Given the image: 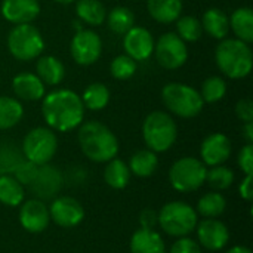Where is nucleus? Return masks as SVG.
<instances>
[{"label": "nucleus", "mask_w": 253, "mask_h": 253, "mask_svg": "<svg viewBox=\"0 0 253 253\" xmlns=\"http://www.w3.org/2000/svg\"><path fill=\"white\" fill-rule=\"evenodd\" d=\"M243 136H245V139L248 141V144H252L253 142V122H251V123H245V126H243Z\"/></svg>", "instance_id": "obj_43"}, {"label": "nucleus", "mask_w": 253, "mask_h": 253, "mask_svg": "<svg viewBox=\"0 0 253 253\" xmlns=\"http://www.w3.org/2000/svg\"><path fill=\"white\" fill-rule=\"evenodd\" d=\"M19 206V224L25 231L31 234H40L49 227V208L40 199H30L22 202Z\"/></svg>", "instance_id": "obj_13"}, {"label": "nucleus", "mask_w": 253, "mask_h": 253, "mask_svg": "<svg viewBox=\"0 0 253 253\" xmlns=\"http://www.w3.org/2000/svg\"><path fill=\"white\" fill-rule=\"evenodd\" d=\"M202 27L212 39L224 40L230 33V18L228 15L218 7L208 9L202 16Z\"/></svg>", "instance_id": "obj_21"}, {"label": "nucleus", "mask_w": 253, "mask_h": 253, "mask_svg": "<svg viewBox=\"0 0 253 253\" xmlns=\"http://www.w3.org/2000/svg\"><path fill=\"white\" fill-rule=\"evenodd\" d=\"M24 116L22 104L12 96H0V130L15 127Z\"/></svg>", "instance_id": "obj_30"}, {"label": "nucleus", "mask_w": 253, "mask_h": 253, "mask_svg": "<svg viewBox=\"0 0 253 253\" xmlns=\"http://www.w3.org/2000/svg\"><path fill=\"white\" fill-rule=\"evenodd\" d=\"M129 170L130 173H133L135 176H139V178H148L151 176L157 166H159V157H157V153L145 148V150H139L136 151L130 160H129Z\"/></svg>", "instance_id": "obj_27"}, {"label": "nucleus", "mask_w": 253, "mask_h": 253, "mask_svg": "<svg viewBox=\"0 0 253 253\" xmlns=\"http://www.w3.org/2000/svg\"><path fill=\"white\" fill-rule=\"evenodd\" d=\"M159 215L160 228L172 237H187L196 230L199 224L196 209L185 202H169L166 203Z\"/></svg>", "instance_id": "obj_6"}, {"label": "nucleus", "mask_w": 253, "mask_h": 253, "mask_svg": "<svg viewBox=\"0 0 253 253\" xmlns=\"http://www.w3.org/2000/svg\"><path fill=\"white\" fill-rule=\"evenodd\" d=\"M136 61H133L130 56L125 55H117L111 64H110V73L114 79L117 80H127L136 73Z\"/></svg>", "instance_id": "obj_36"}, {"label": "nucleus", "mask_w": 253, "mask_h": 253, "mask_svg": "<svg viewBox=\"0 0 253 253\" xmlns=\"http://www.w3.org/2000/svg\"><path fill=\"white\" fill-rule=\"evenodd\" d=\"M53 1H56V3H61V4H70V3H73L74 0H53Z\"/></svg>", "instance_id": "obj_45"}, {"label": "nucleus", "mask_w": 253, "mask_h": 253, "mask_svg": "<svg viewBox=\"0 0 253 253\" xmlns=\"http://www.w3.org/2000/svg\"><path fill=\"white\" fill-rule=\"evenodd\" d=\"M123 47L127 56L133 61L141 62L148 59L154 52V37L153 34L144 28L133 25L126 34H123Z\"/></svg>", "instance_id": "obj_15"}, {"label": "nucleus", "mask_w": 253, "mask_h": 253, "mask_svg": "<svg viewBox=\"0 0 253 253\" xmlns=\"http://www.w3.org/2000/svg\"><path fill=\"white\" fill-rule=\"evenodd\" d=\"M227 82L219 77V76H212V77H208L203 84H202V90H200V95L203 98V102H208V104H215L221 99H224V96L227 95Z\"/></svg>", "instance_id": "obj_34"}, {"label": "nucleus", "mask_w": 253, "mask_h": 253, "mask_svg": "<svg viewBox=\"0 0 253 253\" xmlns=\"http://www.w3.org/2000/svg\"><path fill=\"white\" fill-rule=\"evenodd\" d=\"M50 221L62 228H73L84 219V209L74 197H56L49 206Z\"/></svg>", "instance_id": "obj_12"}, {"label": "nucleus", "mask_w": 253, "mask_h": 253, "mask_svg": "<svg viewBox=\"0 0 253 253\" xmlns=\"http://www.w3.org/2000/svg\"><path fill=\"white\" fill-rule=\"evenodd\" d=\"M36 71L40 80L44 84H50V86H58L65 77L64 64L61 62V59L52 55H44V56L40 55L36 62Z\"/></svg>", "instance_id": "obj_22"}, {"label": "nucleus", "mask_w": 253, "mask_h": 253, "mask_svg": "<svg viewBox=\"0 0 253 253\" xmlns=\"http://www.w3.org/2000/svg\"><path fill=\"white\" fill-rule=\"evenodd\" d=\"M105 22L113 33L123 36L135 25V15L126 6H116L107 12Z\"/></svg>", "instance_id": "obj_31"}, {"label": "nucleus", "mask_w": 253, "mask_h": 253, "mask_svg": "<svg viewBox=\"0 0 253 253\" xmlns=\"http://www.w3.org/2000/svg\"><path fill=\"white\" fill-rule=\"evenodd\" d=\"M237 163L245 175H252L253 172V145L246 144L237 156Z\"/></svg>", "instance_id": "obj_38"}, {"label": "nucleus", "mask_w": 253, "mask_h": 253, "mask_svg": "<svg viewBox=\"0 0 253 253\" xmlns=\"http://www.w3.org/2000/svg\"><path fill=\"white\" fill-rule=\"evenodd\" d=\"M84 111L80 95L71 89L52 90L42 99V116L52 130H74L83 123Z\"/></svg>", "instance_id": "obj_1"}, {"label": "nucleus", "mask_w": 253, "mask_h": 253, "mask_svg": "<svg viewBox=\"0 0 253 253\" xmlns=\"http://www.w3.org/2000/svg\"><path fill=\"white\" fill-rule=\"evenodd\" d=\"M182 0H147L150 16L160 24H172L182 13Z\"/></svg>", "instance_id": "obj_23"}, {"label": "nucleus", "mask_w": 253, "mask_h": 253, "mask_svg": "<svg viewBox=\"0 0 253 253\" xmlns=\"http://www.w3.org/2000/svg\"><path fill=\"white\" fill-rule=\"evenodd\" d=\"M82 153L95 163H107L119 153V139L114 132L101 122H86L79 129Z\"/></svg>", "instance_id": "obj_2"}, {"label": "nucleus", "mask_w": 253, "mask_h": 253, "mask_svg": "<svg viewBox=\"0 0 253 253\" xmlns=\"http://www.w3.org/2000/svg\"><path fill=\"white\" fill-rule=\"evenodd\" d=\"M206 165L196 157L178 159L169 169L170 185L179 193L197 191L206 182Z\"/></svg>", "instance_id": "obj_8"}, {"label": "nucleus", "mask_w": 253, "mask_h": 253, "mask_svg": "<svg viewBox=\"0 0 253 253\" xmlns=\"http://www.w3.org/2000/svg\"><path fill=\"white\" fill-rule=\"evenodd\" d=\"M231 141L225 133H211L200 145V157L206 166L224 165L231 156Z\"/></svg>", "instance_id": "obj_16"}, {"label": "nucleus", "mask_w": 253, "mask_h": 253, "mask_svg": "<svg viewBox=\"0 0 253 253\" xmlns=\"http://www.w3.org/2000/svg\"><path fill=\"white\" fill-rule=\"evenodd\" d=\"M239 193L240 197L246 202H252L253 200V188H252V175H246L245 179L240 182L239 185Z\"/></svg>", "instance_id": "obj_42"}, {"label": "nucleus", "mask_w": 253, "mask_h": 253, "mask_svg": "<svg viewBox=\"0 0 253 253\" xmlns=\"http://www.w3.org/2000/svg\"><path fill=\"white\" fill-rule=\"evenodd\" d=\"M1 16L15 25L31 24L40 13L39 0H3L0 4Z\"/></svg>", "instance_id": "obj_18"}, {"label": "nucleus", "mask_w": 253, "mask_h": 253, "mask_svg": "<svg viewBox=\"0 0 253 253\" xmlns=\"http://www.w3.org/2000/svg\"><path fill=\"white\" fill-rule=\"evenodd\" d=\"M7 49L10 55L22 62L37 59L44 50L42 33L31 24H18L7 34Z\"/></svg>", "instance_id": "obj_7"}, {"label": "nucleus", "mask_w": 253, "mask_h": 253, "mask_svg": "<svg viewBox=\"0 0 253 253\" xmlns=\"http://www.w3.org/2000/svg\"><path fill=\"white\" fill-rule=\"evenodd\" d=\"M227 208V200L225 197L218 193H208L200 200L197 202V213H200L203 218H219Z\"/></svg>", "instance_id": "obj_32"}, {"label": "nucleus", "mask_w": 253, "mask_h": 253, "mask_svg": "<svg viewBox=\"0 0 253 253\" xmlns=\"http://www.w3.org/2000/svg\"><path fill=\"white\" fill-rule=\"evenodd\" d=\"M142 138L148 150L165 153L176 142L178 126L170 114L165 111H153L144 119Z\"/></svg>", "instance_id": "obj_4"}, {"label": "nucleus", "mask_w": 253, "mask_h": 253, "mask_svg": "<svg viewBox=\"0 0 253 253\" xmlns=\"http://www.w3.org/2000/svg\"><path fill=\"white\" fill-rule=\"evenodd\" d=\"M130 253H166V245L156 230L139 228L130 237Z\"/></svg>", "instance_id": "obj_20"}, {"label": "nucleus", "mask_w": 253, "mask_h": 253, "mask_svg": "<svg viewBox=\"0 0 253 253\" xmlns=\"http://www.w3.org/2000/svg\"><path fill=\"white\" fill-rule=\"evenodd\" d=\"M58 138L50 127H34L22 141V154L25 160L43 166L47 165L56 154Z\"/></svg>", "instance_id": "obj_9"}, {"label": "nucleus", "mask_w": 253, "mask_h": 253, "mask_svg": "<svg viewBox=\"0 0 253 253\" xmlns=\"http://www.w3.org/2000/svg\"><path fill=\"white\" fill-rule=\"evenodd\" d=\"M37 169H39V166L37 165H34V163H31V162H28V160H22L16 168H15V170H13V176L22 184V185H30L31 182H33V179H34V176H36V173H37Z\"/></svg>", "instance_id": "obj_37"}, {"label": "nucleus", "mask_w": 253, "mask_h": 253, "mask_svg": "<svg viewBox=\"0 0 253 253\" xmlns=\"http://www.w3.org/2000/svg\"><path fill=\"white\" fill-rule=\"evenodd\" d=\"M139 224H141V228L154 230L156 225H159V215H157V212L153 211V209H144L141 212V216H139Z\"/></svg>", "instance_id": "obj_41"}, {"label": "nucleus", "mask_w": 253, "mask_h": 253, "mask_svg": "<svg viewBox=\"0 0 253 253\" xmlns=\"http://www.w3.org/2000/svg\"><path fill=\"white\" fill-rule=\"evenodd\" d=\"M169 253H202V248L197 242L190 237H179L170 248Z\"/></svg>", "instance_id": "obj_39"}, {"label": "nucleus", "mask_w": 253, "mask_h": 253, "mask_svg": "<svg viewBox=\"0 0 253 253\" xmlns=\"http://www.w3.org/2000/svg\"><path fill=\"white\" fill-rule=\"evenodd\" d=\"M110 98H111L110 89L104 83H99V82L90 83L83 90V93L80 96L84 110H90V111H101V110H104L108 105Z\"/></svg>", "instance_id": "obj_26"}, {"label": "nucleus", "mask_w": 253, "mask_h": 253, "mask_svg": "<svg viewBox=\"0 0 253 253\" xmlns=\"http://www.w3.org/2000/svg\"><path fill=\"white\" fill-rule=\"evenodd\" d=\"M230 18V30L236 34V39L252 43L253 42V10L248 6L236 9Z\"/></svg>", "instance_id": "obj_24"}, {"label": "nucleus", "mask_w": 253, "mask_h": 253, "mask_svg": "<svg viewBox=\"0 0 253 253\" xmlns=\"http://www.w3.org/2000/svg\"><path fill=\"white\" fill-rule=\"evenodd\" d=\"M130 175L132 173L129 170V166L123 160L116 157L107 162V166L104 169V181L113 190L126 188L130 181Z\"/></svg>", "instance_id": "obj_28"}, {"label": "nucleus", "mask_w": 253, "mask_h": 253, "mask_svg": "<svg viewBox=\"0 0 253 253\" xmlns=\"http://www.w3.org/2000/svg\"><path fill=\"white\" fill-rule=\"evenodd\" d=\"M206 181L213 190L222 191V190H227L233 185L234 172H233V169H230L224 165L212 166V169L208 170V173H206Z\"/></svg>", "instance_id": "obj_35"}, {"label": "nucleus", "mask_w": 253, "mask_h": 253, "mask_svg": "<svg viewBox=\"0 0 253 253\" xmlns=\"http://www.w3.org/2000/svg\"><path fill=\"white\" fill-rule=\"evenodd\" d=\"M76 13L82 22L90 27H99L105 22L107 9L99 0H77Z\"/></svg>", "instance_id": "obj_25"}, {"label": "nucleus", "mask_w": 253, "mask_h": 253, "mask_svg": "<svg viewBox=\"0 0 253 253\" xmlns=\"http://www.w3.org/2000/svg\"><path fill=\"white\" fill-rule=\"evenodd\" d=\"M176 34L187 43V42H197L203 36V27L200 19L191 15L179 16L176 21Z\"/></svg>", "instance_id": "obj_33"}, {"label": "nucleus", "mask_w": 253, "mask_h": 253, "mask_svg": "<svg viewBox=\"0 0 253 253\" xmlns=\"http://www.w3.org/2000/svg\"><path fill=\"white\" fill-rule=\"evenodd\" d=\"M227 253H252V251L246 246H234L230 251H227Z\"/></svg>", "instance_id": "obj_44"}, {"label": "nucleus", "mask_w": 253, "mask_h": 253, "mask_svg": "<svg viewBox=\"0 0 253 253\" xmlns=\"http://www.w3.org/2000/svg\"><path fill=\"white\" fill-rule=\"evenodd\" d=\"M236 116L239 117L240 122L243 123H251L253 122V102L251 99L245 98L240 99L236 104Z\"/></svg>", "instance_id": "obj_40"}, {"label": "nucleus", "mask_w": 253, "mask_h": 253, "mask_svg": "<svg viewBox=\"0 0 253 253\" xmlns=\"http://www.w3.org/2000/svg\"><path fill=\"white\" fill-rule=\"evenodd\" d=\"M24 185L12 175H0V203L9 208H16L24 202Z\"/></svg>", "instance_id": "obj_29"}, {"label": "nucleus", "mask_w": 253, "mask_h": 253, "mask_svg": "<svg viewBox=\"0 0 253 253\" xmlns=\"http://www.w3.org/2000/svg\"><path fill=\"white\" fill-rule=\"evenodd\" d=\"M70 53L76 64L83 67L92 65L102 55V40L93 30L82 28L71 39Z\"/></svg>", "instance_id": "obj_11"}, {"label": "nucleus", "mask_w": 253, "mask_h": 253, "mask_svg": "<svg viewBox=\"0 0 253 253\" xmlns=\"http://www.w3.org/2000/svg\"><path fill=\"white\" fill-rule=\"evenodd\" d=\"M157 62L166 70H178L188 59V49L185 42L176 33H165L154 43Z\"/></svg>", "instance_id": "obj_10"}, {"label": "nucleus", "mask_w": 253, "mask_h": 253, "mask_svg": "<svg viewBox=\"0 0 253 253\" xmlns=\"http://www.w3.org/2000/svg\"><path fill=\"white\" fill-rule=\"evenodd\" d=\"M62 185V175L55 168L47 165L39 166L37 173L30 184L33 194L37 199H52L58 194Z\"/></svg>", "instance_id": "obj_17"}, {"label": "nucleus", "mask_w": 253, "mask_h": 253, "mask_svg": "<svg viewBox=\"0 0 253 253\" xmlns=\"http://www.w3.org/2000/svg\"><path fill=\"white\" fill-rule=\"evenodd\" d=\"M196 230L200 248L212 252L224 249L230 240V231L227 225L218 218H205L196 225Z\"/></svg>", "instance_id": "obj_14"}, {"label": "nucleus", "mask_w": 253, "mask_h": 253, "mask_svg": "<svg viewBox=\"0 0 253 253\" xmlns=\"http://www.w3.org/2000/svg\"><path fill=\"white\" fill-rule=\"evenodd\" d=\"M12 90L24 101H40L46 95L44 83L34 73H21L12 79Z\"/></svg>", "instance_id": "obj_19"}, {"label": "nucleus", "mask_w": 253, "mask_h": 253, "mask_svg": "<svg viewBox=\"0 0 253 253\" xmlns=\"http://www.w3.org/2000/svg\"><path fill=\"white\" fill-rule=\"evenodd\" d=\"M162 99L166 108L181 119H194L205 107L199 90H196L193 86L176 82L168 83L162 89Z\"/></svg>", "instance_id": "obj_5"}, {"label": "nucleus", "mask_w": 253, "mask_h": 253, "mask_svg": "<svg viewBox=\"0 0 253 253\" xmlns=\"http://www.w3.org/2000/svg\"><path fill=\"white\" fill-rule=\"evenodd\" d=\"M215 62L219 71L228 79H245L253 68L251 44L239 39H224L215 49Z\"/></svg>", "instance_id": "obj_3"}]
</instances>
